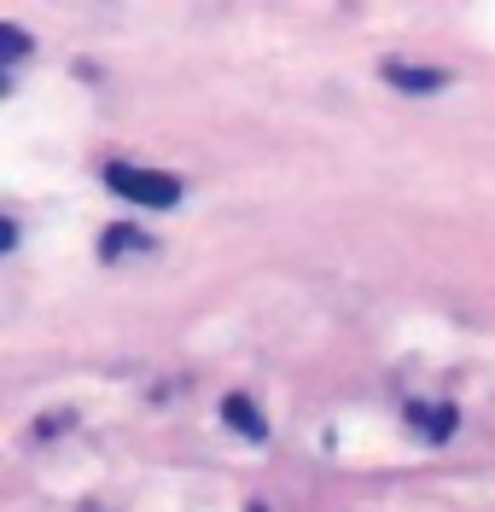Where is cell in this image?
<instances>
[{
	"instance_id": "8",
	"label": "cell",
	"mask_w": 495,
	"mask_h": 512,
	"mask_svg": "<svg viewBox=\"0 0 495 512\" xmlns=\"http://www.w3.org/2000/svg\"><path fill=\"white\" fill-rule=\"evenodd\" d=\"M0 94H6V70H0Z\"/></svg>"
},
{
	"instance_id": "5",
	"label": "cell",
	"mask_w": 495,
	"mask_h": 512,
	"mask_svg": "<svg viewBox=\"0 0 495 512\" xmlns=\"http://www.w3.org/2000/svg\"><path fill=\"white\" fill-rule=\"evenodd\" d=\"M99 251H105V262H117V256L152 251V239H146L140 227H105V239H99Z\"/></svg>"
},
{
	"instance_id": "1",
	"label": "cell",
	"mask_w": 495,
	"mask_h": 512,
	"mask_svg": "<svg viewBox=\"0 0 495 512\" xmlns=\"http://www.w3.org/2000/svg\"><path fill=\"white\" fill-rule=\"evenodd\" d=\"M105 187L117 198H129V204H146V210H175L181 204V181L164 175V169H140V163H111Z\"/></svg>"
},
{
	"instance_id": "3",
	"label": "cell",
	"mask_w": 495,
	"mask_h": 512,
	"mask_svg": "<svg viewBox=\"0 0 495 512\" xmlns=\"http://www.w3.org/2000/svg\"><path fill=\"white\" fill-rule=\"evenodd\" d=\"M222 419L239 425L251 443H263V437H268V425H263V414H257V402H251V396H228V402H222Z\"/></svg>"
},
{
	"instance_id": "4",
	"label": "cell",
	"mask_w": 495,
	"mask_h": 512,
	"mask_svg": "<svg viewBox=\"0 0 495 512\" xmlns=\"http://www.w3.org/2000/svg\"><path fill=\"white\" fill-rule=\"evenodd\" d=\"M385 82H396L402 94H437L443 70H408V64H385Z\"/></svg>"
},
{
	"instance_id": "6",
	"label": "cell",
	"mask_w": 495,
	"mask_h": 512,
	"mask_svg": "<svg viewBox=\"0 0 495 512\" xmlns=\"http://www.w3.org/2000/svg\"><path fill=\"white\" fill-rule=\"evenodd\" d=\"M30 53V35L12 30V24H0V59H24Z\"/></svg>"
},
{
	"instance_id": "2",
	"label": "cell",
	"mask_w": 495,
	"mask_h": 512,
	"mask_svg": "<svg viewBox=\"0 0 495 512\" xmlns=\"http://www.w3.org/2000/svg\"><path fill=\"white\" fill-rule=\"evenodd\" d=\"M402 414H408V425H414L426 443H449V437H455V408H449V402H408Z\"/></svg>"
},
{
	"instance_id": "7",
	"label": "cell",
	"mask_w": 495,
	"mask_h": 512,
	"mask_svg": "<svg viewBox=\"0 0 495 512\" xmlns=\"http://www.w3.org/2000/svg\"><path fill=\"white\" fill-rule=\"evenodd\" d=\"M12 245H18V227H12V222H6V216H0V256L12 251Z\"/></svg>"
}]
</instances>
